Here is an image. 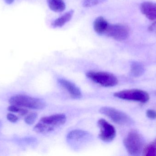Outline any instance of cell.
<instances>
[{
	"label": "cell",
	"mask_w": 156,
	"mask_h": 156,
	"mask_svg": "<svg viewBox=\"0 0 156 156\" xmlns=\"http://www.w3.org/2000/svg\"><path fill=\"white\" fill-rule=\"evenodd\" d=\"M130 29L127 26L122 24H109L104 34L117 41H124L128 38Z\"/></svg>",
	"instance_id": "cell-7"
},
{
	"label": "cell",
	"mask_w": 156,
	"mask_h": 156,
	"mask_svg": "<svg viewBox=\"0 0 156 156\" xmlns=\"http://www.w3.org/2000/svg\"><path fill=\"white\" fill-rule=\"evenodd\" d=\"M100 112L117 124L126 125L132 123V120L128 115L115 108L106 106L103 107L100 109Z\"/></svg>",
	"instance_id": "cell-6"
},
{
	"label": "cell",
	"mask_w": 156,
	"mask_h": 156,
	"mask_svg": "<svg viewBox=\"0 0 156 156\" xmlns=\"http://www.w3.org/2000/svg\"><path fill=\"white\" fill-rule=\"evenodd\" d=\"M148 30L150 32H156V21L148 27Z\"/></svg>",
	"instance_id": "cell-22"
},
{
	"label": "cell",
	"mask_w": 156,
	"mask_h": 156,
	"mask_svg": "<svg viewBox=\"0 0 156 156\" xmlns=\"http://www.w3.org/2000/svg\"><path fill=\"white\" fill-rule=\"evenodd\" d=\"M74 11L71 10L69 11L67 13H66L62 16L56 19L52 23V26L55 27H61L63 26L66 23L71 20V18L74 14Z\"/></svg>",
	"instance_id": "cell-12"
},
{
	"label": "cell",
	"mask_w": 156,
	"mask_h": 156,
	"mask_svg": "<svg viewBox=\"0 0 156 156\" xmlns=\"http://www.w3.org/2000/svg\"><path fill=\"white\" fill-rule=\"evenodd\" d=\"M147 117L151 119H155L156 118V111L154 110H147L146 113Z\"/></svg>",
	"instance_id": "cell-20"
},
{
	"label": "cell",
	"mask_w": 156,
	"mask_h": 156,
	"mask_svg": "<svg viewBox=\"0 0 156 156\" xmlns=\"http://www.w3.org/2000/svg\"><path fill=\"white\" fill-rule=\"evenodd\" d=\"M9 102L12 105L34 110L42 109L45 106V103L40 99L21 94L11 97Z\"/></svg>",
	"instance_id": "cell-3"
},
{
	"label": "cell",
	"mask_w": 156,
	"mask_h": 156,
	"mask_svg": "<svg viewBox=\"0 0 156 156\" xmlns=\"http://www.w3.org/2000/svg\"><path fill=\"white\" fill-rule=\"evenodd\" d=\"M108 22L102 16H99L94 22V29L97 34H104L109 26Z\"/></svg>",
	"instance_id": "cell-11"
},
{
	"label": "cell",
	"mask_w": 156,
	"mask_h": 156,
	"mask_svg": "<svg viewBox=\"0 0 156 156\" xmlns=\"http://www.w3.org/2000/svg\"><path fill=\"white\" fill-rule=\"evenodd\" d=\"M58 83L65 88L72 98L80 99L81 97L82 93L80 89L75 84L65 79L58 80Z\"/></svg>",
	"instance_id": "cell-10"
},
{
	"label": "cell",
	"mask_w": 156,
	"mask_h": 156,
	"mask_svg": "<svg viewBox=\"0 0 156 156\" xmlns=\"http://www.w3.org/2000/svg\"><path fill=\"white\" fill-rule=\"evenodd\" d=\"M48 6L55 12H62L66 9V4L63 0H48Z\"/></svg>",
	"instance_id": "cell-13"
},
{
	"label": "cell",
	"mask_w": 156,
	"mask_h": 156,
	"mask_svg": "<svg viewBox=\"0 0 156 156\" xmlns=\"http://www.w3.org/2000/svg\"><path fill=\"white\" fill-rule=\"evenodd\" d=\"M27 112H28V111L26 109H21L19 113L21 116H23V115H26Z\"/></svg>",
	"instance_id": "cell-23"
},
{
	"label": "cell",
	"mask_w": 156,
	"mask_h": 156,
	"mask_svg": "<svg viewBox=\"0 0 156 156\" xmlns=\"http://www.w3.org/2000/svg\"><path fill=\"white\" fill-rule=\"evenodd\" d=\"M123 143L128 154L133 156L140 155L144 147V139L136 131L130 132L124 140Z\"/></svg>",
	"instance_id": "cell-2"
},
{
	"label": "cell",
	"mask_w": 156,
	"mask_h": 156,
	"mask_svg": "<svg viewBox=\"0 0 156 156\" xmlns=\"http://www.w3.org/2000/svg\"><path fill=\"white\" fill-rule=\"evenodd\" d=\"M66 121V117L62 114H53L44 117L34 127V131L38 133L45 134L54 131L63 125Z\"/></svg>",
	"instance_id": "cell-1"
},
{
	"label": "cell",
	"mask_w": 156,
	"mask_h": 156,
	"mask_svg": "<svg viewBox=\"0 0 156 156\" xmlns=\"http://www.w3.org/2000/svg\"><path fill=\"white\" fill-rule=\"evenodd\" d=\"M98 125L100 128L99 137L102 141L110 142L115 138L116 130L112 125L103 119L98 121Z\"/></svg>",
	"instance_id": "cell-8"
},
{
	"label": "cell",
	"mask_w": 156,
	"mask_h": 156,
	"mask_svg": "<svg viewBox=\"0 0 156 156\" xmlns=\"http://www.w3.org/2000/svg\"><path fill=\"white\" fill-rule=\"evenodd\" d=\"M131 72L134 77H139L144 72V67L141 63L134 62L131 65Z\"/></svg>",
	"instance_id": "cell-15"
},
{
	"label": "cell",
	"mask_w": 156,
	"mask_h": 156,
	"mask_svg": "<svg viewBox=\"0 0 156 156\" xmlns=\"http://www.w3.org/2000/svg\"><path fill=\"white\" fill-rule=\"evenodd\" d=\"M141 13L150 20H156V3L145 2L140 6Z\"/></svg>",
	"instance_id": "cell-9"
},
{
	"label": "cell",
	"mask_w": 156,
	"mask_h": 156,
	"mask_svg": "<svg viewBox=\"0 0 156 156\" xmlns=\"http://www.w3.org/2000/svg\"><path fill=\"white\" fill-rule=\"evenodd\" d=\"M37 114L36 113H32L25 118V122L27 124L31 125L33 124L37 118Z\"/></svg>",
	"instance_id": "cell-18"
},
{
	"label": "cell",
	"mask_w": 156,
	"mask_h": 156,
	"mask_svg": "<svg viewBox=\"0 0 156 156\" xmlns=\"http://www.w3.org/2000/svg\"><path fill=\"white\" fill-rule=\"evenodd\" d=\"M21 109V108H19L18 106L13 105H11L8 108V110L9 111L15 113H19Z\"/></svg>",
	"instance_id": "cell-21"
},
{
	"label": "cell",
	"mask_w": 156,
	"mask_h": 156,
	"mask_svg": "<svg viewBox=\"0 0 156 156\" xmlns=\"http://www.w3.org/2000/svg\"><path fill=\"white\" fill-rule=\"evenodd\" d=\"M7 120L10 121L11 122L15 123L18 121V118L16 115H14L13 114L9 113L7 114Z\"/></svg>",
	"instance_id": "cell-19"
},
{
	"label": "cell",
	"mask_w": 156,
	"mask_h": 156,
	"mask_svg": "<svg viewBox=\"0 0 156 156\" xmlns=\"http://www.w3.org/2000/svg\"><path fill=\"white\" fill-rule=\"evenodd\" d=\"M114 96L122 100L134 101L142 103H145L149 100L148 93L144 91L138 89L125 90L117 92L114 93Z\"/></svg>",
	"instance_id": "cell-5"
},
{
	"label": "cell",
	"mask_w": 156,
	"mask_h": 156,
	"mask_svg": "<svg viewBox=\"0 0 156 156\" xmlns=\"http://www.w3.org/2000/svg\"><path fill=\"white\" fill-rule=\"evenodd\" d=\"M86 76L92 81L103 87H113L118 84L117 78L108 72L90 71L86 73Z\"/></svg>",
	"instance_id": "cell-4"
},
{
	"label": "cell",
	"mask_w": 156,
	"mask_h": 156,
	"mask_svg": "<svg viewBox=\"0 0 156 156\" xmlns=\"http://www.w3.org/2000/svg\"><path fill=\"white\" fill-rule=\"evenodd\" d=\"M0 126H1V123H0Z\"/></svg>",
	"instance_id": "cell-25"
},
{
	"label": "cell",
	"mask_w": 156,
	"mask_h": 156,
	"mask_svg": "<svg viewBox=\"0 0 156 156\" xmlns=\"http://www.w3.org/2000/svg\"><path fill=\"white\" fill-rule=\"evenodd\" d=\"M143 153L145 156H156V138L144 147Z\"/></svg>",
	"instance_id": "cell-16"
},
{
	"label": "cell",
	"mask_w": 156,
	"mask_h": 156,
	"mask_svg": "<svg viewBox=\"0 0 156 156\" xmlns=\"http://www.w3.org/2000/svg\"><path fill=\"white\" fill-rule=\"evenodd\" d=\"M5 2L8 4H11L14 2V0H5Z\"/></svg>",
	"instance_id": "cell-24"
},
{
	"label": "cell",
	"mask_w": 156,
	"mask_h": 156,
	"mask_svg": "<svg viewBox=\"0 0 156 156\" xmlns=\"http://www.w3.org/2000/svg\"></svg>",
	"instance_id": "cell-26"
},
{
	"label": "cell",
	"mask_w": 156,
	"mask_h": 156,
	"mask_svg": "<svg viewBox=\"0 0 156 156\" xmlns=\"http://www.w3.org/2000/svg\"><path fill=\"white\" fill-rule=\"evenodd\" d=\"M105 0H83V5L84 7H91L104 2Z\"/></svg>",
	"instance_id": "cell-17"
},
{
	"label": "cell",
	"mask_w": 156,
	"mask_h": 156,
	"mask_svg": "<svg viewBox=\"0 0 156 156\" xmlns=\"http://www.w3.org/2000/svg\"><path fill=\"white\" fill-rule=\"evenodd\" d=\"M88 133L83 130H75L69 133L67 138L69 141L80 140L86 136Z\"/></svg>",
	"instance_id": "cell-14"
}]
</instances>
